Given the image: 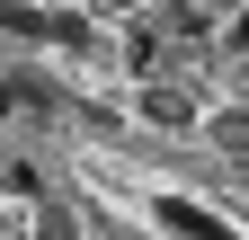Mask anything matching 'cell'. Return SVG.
I'll return each instance as SVG.
<instances>
[{
	"mask_svg": "<svg viewBox=\"0 0 249 240\" xmlns=\"http://www.w3.org/2000/svg\"><path fill=\"white\" fill-rule=\"evenodd\" d=\"M160 231L169 240H231V223L213 205H196V196H160Z\"/></svg>",
	"mask_w": 249,
	"mask_h": 240,
	"instance_id": "6da1fadb",
	"label": "cell"
},
{
	"mask_svg": "<svg viewBox=\"0 0 249 240\" xmlns=\"http://www.w3.org/2000/svg\"><path fill=\"white\" fill-rule=\"evenodd\" d=\"M142 116H151L160 134H187V125H196V98H187L178 80H151V89H142Z\"/></svg>",
	"mask_w": 249,
	"mask_h": 240,
	"instance_id": "7a4b0ae2",
	"label": "cell"
},
{
	"mask_svg": "<svg viewBox=\"0 0 249 240\" xmlns=\"http://www.w3.org/2000/svg\"><path fill=\"white\" fill-rule=\"evenodd\" d=\"M213 142H223V152H249V107H231V116H213Z\"/></svg>",
	"mask_w": 249,
	"mask_h": 240,
	"instance_id": "277c9868",
	"label": "cell"
},
{
	"mask_svg": "<svg viewBox=\"0 0 249 240\" xmlns=\"http://www.w3.org/2000/svg\"><path fill=\"white\" fill-rule=\"evenodd\" d=\"M0 116H18V71H0Z\"/></svg>",
	"mask_w": 249,
	"mask_h": 240,
	"instance_id": "8992f818",
	"label": "cell"
},
{
	"mask_svg": "<svg viewBox=\"0 0 249 240\" xmlns=\"http://www.w3.org/2000/svg\"><path fill=\"white\" fill-rule=\"evenodd\" d=\"M36 240H71V223H62V214H45V223H36Z\"/></svg>",
	"mask_w": 249,
	"mask_h": 240,
	"instance_id": "52a82bcc",
	"label": "cell"
},
{
	"mask_svg": "<svg viewBox=\"0 0 249 240\" xmlns=\"http://www.w3.org/2000/svg\"><path fill=\"white\" fill-rule=\"evenodd\" d=\"M0 36H27V45H53V9H27V0H0Z\"/></svg>",
	"mask_w": 249,
	"mask_h": 240,
	"instance_id": "3957f363",
	"label": "cell"
},
{
	"mask_svg": "<svg viewBox=\"0 0 249 240\" xmlns=\"http://www.w3.org/2000/svg\"><path fill=\"white\" fill-rule=\"evenodd\" d=\"M223 45H231V53H249V9H240V18H223Z\"/></svg>",
	"mask_w": 249,
	"mask_h": 240,
	"instance_id": "5b68a950",
	"label": "cell"
}]
</instances>
